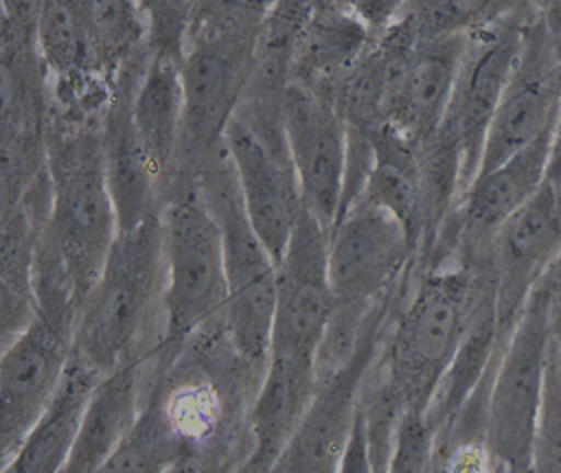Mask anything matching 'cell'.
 Returning a JSON list of instances; mask_svg holds the SVG:
<instances>
[{"label": "cell", "mask_w": 561, "mask_h": 473, "mask_svg": "<svg viewBox=\"0 0 561 473\" xmlns=\"http://www.w3.org/2000/svg\"><path fill=\"white\" fill-rule=\"evenodd\" d=\"M489 256L416 269L393 308L367 381L397 409L425 413L465 341Z\"/></svg>", "instance_id": "obj_1"}, {"label": "cell", "mask_w": 561, "mask_h": 473, "mask_svg": "<svg viewBox=\"0 0 561 473\" xmlns=\"http://www.w3.org/2000/svg\"><path fill=\"white\" fill-rule=\"evenodd\" d=\"M165 263L160 212L119 232L78 311L73 358L106 377L162 347Z\"/></svg>", "instance_id": "obj_2"}, {"label": "cell", "mask_w": 561, "mask_h": 473, "mask_svg": "<svg viewBox=\"0 0 561 473\" xmlns=\"http://www.w3.org/2000/svg\"><path fill=\"white\" fill-rule=\"evenodd\" d=\"M265 13L242 3L193 5L180 59L185 163L196 166L222 143L254 76Z\"/></svg>", "instance_id": "obj_3"}, {"label": "cell", "mask_w": 561, "mask_h": 473, "mask_svg": "<svg viewBox=\"0 0 561 473\" xmlns=\"http://www.w3.org/2000/svg\"><path fill=\"white\" fill-rule=\"evenodd\" d=\"M165 296L160 354H179L190 341L222 325L228 279L225 239L192 170L176 174L160 207Z\"/></svg>", "instance_id": "obj_4"}, {"label": "cell", "mask_w": 561, "mask_h": 473, "mask_svg": "<svg viewBox=\"0 0 561 473\" xmlns=\"http://www.w3.org/2000/svg\"><path fill=\"white\" fill-rule=\"evenodd\" d=\"M193 173L218 217L225 239L228 296L222 328L236 358L261 384L274 338L278 268L245 216L225 143Z\"/></svg>", "instance_id": "obj_5"}, {"label": "cell", "mask_w": 561, "mask_h": 473, "mask_svg": "<svg viewBox=\"0 0 561 473\" xmlns=\"http://www.w3.org/2000/svg\"><path fill=\"white\" fill-rule=\"evenodd\" d=\"M50 150V216L42 236L70 276L81 305L119 235L103 131L84 125L67 135L58 131Z\"/></svg>", "instance_id": "obj_6"}, {"label": "cell", "mask_w": 561, "mask_h": 473, "mask_svg": "<svg viewBox=\"0 0 561 473\" xmlns=\"http://www.w3.org/2000/svg\"><path fill=\"white\" fill-rule=\"evenodd\" d=\"M553 332L538 285L495 361L484 413V443L495 470L530 473Z\"/></svg>", "instance_id": "obj_7"}, {"label": "cell", "mask_w": 561, "mask_h": 473, "mask_svg": "<svg viewBox=\"0 0 561 473\" xmlns=\"http://www.w3.org/2000/svg\"><path fill=\"white\" fill-rule=\"evenodd\" d=\"M78 304L64 295L38 296L34 319L2 347V460L21 446L60 388L75 350Z\"/></svg>", "instance_id": "obj_8"}, {"label": "cell", "mask_w": 561, "mask_h": 473, "mask_svg": "<svg viewBox=\"0 0 561 473\" xmlns=\"http://www.w3.org/2000/svg\"><path fill=\"white\" fill-rule=\"evenodd\" d=\"M560 112L561 2H534L517 61L489 127L479 173L557 127Z\"/></svg>", "instance_id": "obj_9"}, {"label": "cell", "mask_w": 561, "mask_h": 473, "mask_svg": "<svg viewBox=\"0 0 561 473\" xmlns=\"http://www.w3.org/2000/svg\"><path fill=\"white\" fill-rule=\"evenodd\" d=\"M530 2H502L468 33L455 92L443 130L462 158L465 191L478 176L492 118L520 51Z\"/></svg>", "instance_id": "obj_10"}, {"label": "cell", "mask_w": 561, "mask_h": 473, "mask_svg": "<svg viewBox=\"0 0 561 473\" xmlns=\"http://www.w3.org/2000/svg\"><path fill=\"white\" fill-rule=\"evenodd\" d=\"M222 143L234 168L245 216L278 268L304 210L284 125L255 120L238 111Z\"/></svg>", "instance_id": "obj_11"}, {"label": "cell", "mask_w": 561, "mask_h": 473, "mask_svg": "<svg viewBox=\"0 0 561 473\" xmlns=\"http://www.w3.org/2000/svg\"><path fill=\"white\" fill-rule=\"evenodd\" d=\"M282 122L291 166L308 212L328 233L343 214L350 130L333 95L288 78Z\"/></svg>", "instance_id": "obj_12"}, {"label": "cell", "mask_w": 561, "mask_h": 473, "mask_svg": "<svg viewBox=\"0 0 561 473\" xmlns=\"http://www.w3.org/2000/svg\"><path fill=\"white\" fill-rule=\"evenodd\" d=\"M328 269L336 301H376L415 272V246L393 214L357 199L331 230Z\"/></svg>", "instance_id": "obj_13"}, {"label": "cell", "mask_w": 561, "mask_h": 473, "mask_svg": "<svg viewBox=\"0 0 561 473\" xmlns=\"http://www.w3.org/2000/svg\"><path fill=\"white\" fill-rule=\"evenodd\" d=\"M330 233L304 206L278 266L272 354L314 361L336 298L328 269Z\"/></svg>", "instance_id": "obj_14"}, {"label": "cell", "mask_w": 561, "mask_h": 473, "mask_svg": "<svg viewBox=\"0 0 561 473\" xmlns=\"http://www.w3.org/2000/svg\"><path fill=\"white\" fill-rule=\"evenodd\" d=\"M560 253L561 199L545 181L538 193L499 227L489 245L499 332L504 341Z\"/></svg>", "instance_id": "obj_15"}, {"label": "cell", "mask_w": 561, "mask_h": 473, "mask_svg": "<svg viewBox=\"0 0 561 473\" xmlns=\"http://www.w3.org/2000/svg\"><path fill=\"white\" fill-rule=\"evenodd\" d=\"M389 321L364 342L343 370L317 381L310 404L274 473L340 472L356 426L364 381L379 354Z\"/></svg>", "instance_id": "obj_16"}, {"label": "cell", "mask_w": 561, "mask_h": 473, "mask_svg": "<svg viewBox=\"0 0 561 473\" xmlns=\"http://www.w3.org/2000/svg\"><path fill=\"white\" fill-rule=\"evenodd\" d=\"M468 33L416 42L389 94L383 125L415 150L445 124Z\"/></svg>", "instance_id": "obj_17"}, {"label": "cell", "mask_w": 561, "mask_h": 473, "mask_svg": "<svg viewBox=\"0 0 561 473\" xmlns=\"http://www.w3.org/2000/svg\"><path fill=\"white\" fill-rule=\"evenodd\" d=\"M159 351L98 381L64 473H93L134 429L159 371Z\"/></svg>", "instance_id": "obj_18"}, {"label": "cell", "mask_w": 561, "mask_h": 473, "mask_svg": "<svg viewBox=\"0 0 561 473\" xmlns=\"http://www.w3.org/2000/svg\"><path fill=\"white\" fill-rule=\"evenodd\" d=\"M179 53L153 49L130 94V115L137 138L152 164L163 196L182 163L185 97Z\"/></svg>", "instance_id": "obj_19"}, {"label": "cell", "mask_w": 561, "mask_h": 473, "mask_svg": "<svg viewBox=\"0 0 561 473\" xmlns=\"http://www.w3.org/2000/svg\"><path fill=\"white\" fill-rule=\"evenodd\" d=\"M100 380L94 371L71 358L47 409L18 450L2 460V473H64L73 455L84 411Z\"/></svg>", "instance_id": "obj_20"}, {"label": "cell", "mask_w": 561, "mask_h": 473, "mask_svg": "<svg viewBox=\"0 0 561 473\" xmlns=\"http://www.w3.org/2000/svg\"><path fill=\"white\" fill-rule=\"evenodd\" d=\"M186 457L188 446L152 387L134 429L93 473H169Z\"/></svg>", "instance_id": "obj_21"}, {"label": "cell", "mask_w": 561, "mask_h": 473, "mask_svg": "<svg viewBox=\"0 0 561 473\" xmlns=\"http://www.w3.org/2000/svg\"><path fill=\"white\" fill-rule=\"evenodd\" d=\"M94 43L110 68L130 59L150 36L147 10L127 2H81Z\"/></svg>", "instance_id": "obj_22"}, {"label": "cell", "mask_w": 561, "mask_h": 473, "mask_svg": "<svg viewBox=\"0 0 561 473\" xmlns=\"http://www.w3.org/2000/svg\"><path fill=\"white\" fill-rule=\"evenodd\" d=\"M530 473H561V373L554 337L543 403L531 447Z\"/></svg>", "instance_id": "obj_23"}, {"label": "cell", "mask_w": 561, "mask_h": 473, "mask_svg": "<svg viewBox=\"0 0 561 473\" xmlns=\"http://www.w3.org/2000/svg\"><path fill=\"white\" fill-rule=\"evenodd\" d=\"M436 436L420 411H407L393 439L387 473H426L435 459Z\"/></svg>", "instance_id": "obj_24"}, {"label": "cell", "mask_w": 561, "mask_h": 473, "mask_svg": "<svg viewBox=\"0 0 561 473\" xmlns=\"http://www.w3.org/2000/svg\"><path fill=\"white\" fill-rule=\"evenodd\" d=\"M337 473H376L374 472L373 459H370L360 413H357L356 426H354L353 436H351L350 443H347Z\"/></svg>", "instance_id": "obj_25"}, {"label": "cell", "mask_w": 561, "mask_h": 473, "mask_svg": "<svg viewBox=\"0 0 561 473\" xmlns=\"http://www.w3.org/2000/svg\"><path fill=\"white\" fill-rule=\"evenodd\" d=\"M547 296L548 315H550L551 332L561 344V253L551 263L547 275L538 282Z\"/></svg>", "instance_id": "obj_26"}, {"label": "cell", "mask_w": 561, "mask_h": 473, "mask_svg": "<svg viewBox=\"0 0 561 473\" xmlns=\"http://www.w3.org/2000/svg\"><path fill=\"white\" fill-rule=\"evenodd\" d=\"M236 469L229 463L219 462L206 457H186L176 463L169 473H234Z\"/></svg>", "instance_id": "obj_27"}, {"label": "cell", "mask_w": 561, "mask_h": 473, "mask_svg": "<svg viewBox=\"0 0 561 473\" xmlns=\"http://www.w3.org/2000/svg\"><path fill=\"white\" fill-rule=\"evenodd\" d=\"M547 181L561 199V131L557 130L551 145L550 161H548Z\"/></svg>", "instance_id": "obj_28"}, {"label": "cell", "mask_w": 561, "mask_h": 473, "mask_svg": "<svg viewBox=\"0 0 561 473\" xmlns=\"http://www.w3.org/2000/svg\"><path fill=\"white\" fill-rule=\"evenodd\" d=\"M426 473H446V472H445V469H443V466L439 465V463L436 462L435 459H433L432 466H430V470Z\"/></svg>", "instance_id": "obj_29"}, {"label": "cell", "mask_w": 561, "mask_h": 473, "mask_svg": "<svg viewBox=\"0 0 561 473\" xmlns=\"http://www.w3.org/2000/svg\"><path fill=\"white\" fill-rule=\"evenodd\" d=\"M554 342H557V358H558V365H560V373H561V344L560 342L554 338Z\"/></svg>", "instance_id": "obj_30"}, {"label": "cell", "mask_w": 561, "mask_h": 473, "mask_svg": "<svg viewBox=\"0 0 561 473\" xmlns=\"http://www.w3.org/2000/svg\"><path fill=\"white\" fill-rule=\"evenodd\" d=\"M557 131H561V112H560V118H558Z\"/></svg>", "instance_id": "obj_31"}, {"label": "cell", "mask_w": 561, "mask_h": 473, "mask_svg": "<svg viewBox=\"0 0 561 473\" xmlns=\"http://www.w3.org/2000/svg\"><path fill=\"white\" fill-rule=\"evenodd\" d=\"M497 473H501V472H497Z\"/></svg>", "instance_id": "obj_32"}]
</instances>
